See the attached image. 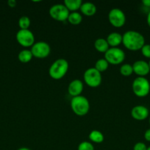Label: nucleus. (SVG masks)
Instances as JSON below:
<instances>
[{"mask_svg":"<svg viewBox=\"0 0 150 150\" xmlns=\"http://www.w3.org/2000/svg\"><path fill=\"white\" fill-rule=\"evenodd\" d=\"M122 44L129 51H139L145 45V38L137 31L129 30L122 35Z\"/></svg>","mask_w":150,"mask_h":150,"instance_id":"f257e3e1","label":"nucleus"},{"mask_svg":"<svg viewBox=\"0 0 150 150\" xmlns=\"http://www.w3.org/2000/svg\"><path fill=\"white\" fill-rule=\"evenodd\" d=\"M69 62L65 59H58L51 64L49 69V75L54 80L63 79L69 70Z\"/></svg>","mask_w":150,"mask_h":150,"instance_id":"f03ea898","label":"nucleus"},{"mask_svg":"<svg viewBox=\"0 0 150 150\" xmlns=\"http://www.w3.org/2000/svg\"><path fill=\"white\" fill-rule=\"evenodd\" d=\"M71 108L76 115L83 117L89 112L90 103L88 98L82 95L74 97L71 100Z\"/></svg>","mask_w":150,"mask_h":150,"instance_id":"7ed1b4c3","label":"nucleus"},{"mask_svg":"<svg viewBox=\"0 0 150 150\" xmlns=\"http://www.w3.org/2000/svg\"><path fill=\"white\" fill-rule=\"evenodd\" d=\"M132 92L138 98H145L150 92L149 81L146 77H137L132 84Z\"/></svg>","mask_w":150,"mask_h":150,"instance_id":"20e7f679","label":"nucleus"},{"mask_svg":"<svg viewBox=\"0 0 150 150\" xmlns=\"http://www.w3.org/2000/svg\"><path fill=\"white\" fill-rule=\"evenodd\" d=\"M84 82L91 88H96L100 86L102 81L101 73L94 67L87 69L83 75Z\"/></svg>","mask_w":150,"mask_h":150,"instance_id":"39448f33","label":"nucleus"},{"mask_svg":"<svg viewBox=\"0 0 150 150\" xmlns=\"http://www.w3.org/2000/svg\"><path fill=\"white\" fill-rule=\"evenodd\" d=\"M104 59L112 65L120 64L124 61L125 53L120 48H110L104 53Z\"/></svg>","mask_w":150,"mask_h":150,"instance_id":"423d86ee","label":"nucleus"},{"mask_svg":"<svg viewBox=\"0 0 150 150\" xmlns=\"http://www.w3.org/2000/svg\"><path fill=\"white\" fill-rule=\"evenodd\" d=\"M49 13L54 20L57 21H65L68 20L70 12L63 4H55L50 7Z\"/></svg>","mask_w":150,"mask_h":150,"instance_id":"0eeeda50","label":"nucleus"},{"mask_svg":"<svg viewBox=\"0 0 150 150\" xmlns=\"http://www.w3.org/2000/svg\"><path fill=\"white\" fill-rule=\"evenodd\" d=\"M19 45L24 48L32 47L35 43V35L29 29H19L16 35Z\"/></svg>","mask_w":150,"mask_h":150,"instance_id":"6e6552de","label":"nucleus"},{"mask_svg":"<svg viewBox=\"0 0 150 150\" xmlns=\"http://www.w3.org/2000/svg\"><path fill=\"white\" fill-rule=\"evenodd\" d=\"M33 57L37 59H45L51 53V47L44 41H39L34 43L30 49Z\"/></svg>","mask_w":150,"mask_h":150,"instance_id":"1a4fd4ad","label":"nucleus"},{"mask_svg":"<svg viewBox=\"0 0 150 150\" xmlns=\"http://www.w3.org/2000/svg\"><path fill=\"white\" fill-rule=\"evenodd\" d=\"M108 21L110 24L116 28L122 27L126 23V16L123 10L113 8L108 13Z\"/></svg>","mask_w":150,"mask_h":150,"instance_id":"9d476101","label":"nucleus"},{"mask_svg":"<svg viewBox=\"0 0 150 150\" xmlns=\"http://www.w3.org/2000/svg\"><path fill=\"white\" fill-rule=\"evenodd\" d=\"M132 65L133 68V73L136 74L138 77H145L150 73L149 63L144 60L135 61Z\"/></svg>","mask_w":150,"mask_h":150,"instance_id":"9b49d317","label":"nucleus"},{"mask_svg":"<svg viewBox=\"0 0 150 150\" xmlns=\"http://www.w3.org/2000/svg\"><path fill=\"white\" fill-rule=\"evenodd\" d=\"M149 116V111L144 105H135L131 110V117L137 121H143L146 120Z\"/></svg>","mask_w":150,"mask_h":150,"instance_id":"f8f14e48","label":"nucleus"},{"mask_svg":"<svg viewBox=\"0 0 150 150\" xmlns=\"http://www.w3.org/2000/svg\"><path fill=\"white\" fill-rule=\"evenodd\" d=\"M84 89L83 82L79 79H74L71 81L68 86V92L69 95L74 98L81 95Z\"/></svg>","mask_w":150,"mask_h":150,"instance_id":"ddd939ff","label":"nucleus"},{"mask_svg":"<svg viewBox=\"0 0 150 150\" xmlns=\"http://www.w3.org/2000/svg\"><path fill=\"white\" fill-rule=\"evenodd\" d=\"M79 10L81 12V14L90 17V16H93L96 14L97 9L96 6L94 3L88 1V2L82 3Z\"/></svg>","mask_w":150,"mask_h":150,"instance_id":"4468645a","label":"nucleus"},{"mask_svg":"<svg viewBox=\"0 0 150 150\" xmlns=\"http://www.w3.org/2000/svg\"><path fill=\"white\" fill-rule=\"evenodd\" d=\"M106 40L110 48H116L122 43V35L119 32H112L109 34Z\"/></svg>","mask_w":150,"mask_h":150,"instance_id":"2eb2a0df","label":"nucleus"},{"mask_svg":"<svg viewBox=\"0 0 150 150\" xmlns=\"http://www.w3.org/2000/svg\"><path fill=\"white\" fill-rule=\"evenodd\" d=\"M82 4V0H65L63 2V4L71 13L77 12V10L80 9Z\"/></svg>","mask_w":150,"mask_h":150,"instance_id":"dca6fc26","label":"nucleus"},{"mask_svg":"<svg viewBox=\"0 0 150 150\" xmlns=\"http://www.w3.org/2000/svg\"><path fill=\"white\" fill-rule=\"evenodd\" d=\"M94 48L100 53H105L110 48L107 41L104 38H98L94 42Z\"/></svg>","mask_w":150,"mask_h":150,"instance_id":"f3484780","label":"nucleus"},{"mask_svg":"<svg viewBox=\"0 0 150 150\" xmlns=\"http://www.w3.org/2000/svg\"><path fill=\"white\" fill-rule=\"evenodd\" d=\"M88 138L91 142L95 144H101L104 140V136L103 133L96 130H92L90 133Z\"/></svg>","mask_w":150,"mask_h":150,"instance_id":"a211bd4d","label":"nucleus"},{"mask_svg":"<svg viewBox=\"0 0 150 150\" xmlns=\"http://www.w3.org/2000/svg\"><path fill=\"white\" fill-rule=\"evenodd\" d=\"M32 58H33V56H32V54L30 50L29 49L21 50L19 53V55H18V59L22 63L29 62Z\"/></svg>","mask_w":150,"mask_h":150,"instance_id":"6ab92c4d","label":"nucleus"},{"mask_svg":"<svg viewBox=\"0 0 150 150\" xmlns=\"http://www.w3.org/2000/svg\"><path fill=\"white\" fill-rule=\"evenodd\" d=\"M67 21L71 25L76 26L82 23V16L81 13H79V12H72L69 14Z\"/></svg>","mask_w":150,"mask_h":150,"instance_id":"aec40b11","label":"nucleus"},{"mask_svg":"<svg viewBox=\"0 0 150 150\" xmlns=\"http://www.w3.org/2000/svg\"><path fill=\"white\" fill-rule=\"evenodd\" d=\"M109 64H110L107 62V61L104 58L99 59H98L96 62L94 68L96 69L99 72H100V73H103V72L106 71V70L108 69Z\"/></svg>","mask_w":150,"mask_h":150,"instance_id":"412c9836","label":"nucleus"},{"mask_svg":"<svg viewBox=\"0 0 150 150\" xmlns=\"http://www.w3.org/2000/svg\"><path fill=\"white\" fill-rule=\"evenodd\" d=\"M120 73L124 77H129L133 73L132 65L130 64H124L120 67Z\"/></svg>","mask_w":150,"mask_h":150,"instance_id":"4be33fe9","label":"nucleus"},{"mask_svg":"<svg viewBox=\"0 0 150 150\" xmlns=\"http://www.w3.org/2000/svg\"><path fill=\"white\" fill-rule=\"evenodd\" d=\"M31 24V21L28 16H24L19 18V26L20 29H29Z\"/></svg>","mask_w":150,"mask_h":150,"instance_id":"5701e85b","label":"nucleus"},{"mask_svg":"<svg viewBox=\"0 0 150 150\" xmlns=\"http://www.w3.org/2000/svg\"><path fill=\"white\" fill-rule=\"evenodd\" d=\"M77 150H94V146L91 142L85 141L78 145Z\"/></svg>","mask_w":150,"mask_h":150,"instance_id":"b1692460","label":"nucleus"},{"mask_svg":"<svg viewBox=\"0 0 150 150\" xmlns=\"http://www.w3.org/2000/svg\"><path fill=\"white\" fill-rule=\"evenodd\" d=\"M141 51L144 57L150 59V44H145L141 49Z\"/></svg>","mask_w":150,"mask_h":150,"instance_id":"393cba45","label":"nucleus"},{"mask_svg":"<svg viewBox=\"0 0 150 150\" xmlns=\"http://www.w3.org/2000/svg\"><path fill=\"white\" fill-rule=\"evenodd\" d=\"M148 146L144 142H138L133 146V150H147Z\"/></svg>","mask_w":150,"mask_h":150,"instance_id":"a878e982","label":"nucleus"},{"mask_svg":"<svg viewBox=\"0 0 150 150\" xmlns=\"http://www.w3.org/2000/svg\"><path fill=\"white\" fill-rule=\"evenodd\" d=\"M144 139L146 142H150V128L146 130V132L144 133Z\"/></svg>","mask_w":150,"mask_h":150,"instance_id":"bb28decb","label":"nucleus"},{"mask_svg":"<svg viewBox=\"0 0 150 150\" xmlns=\"http://www.w3.org/2000/svg\"><path fill=\"white\" fill-rule=\"evenodd\" d=\"M7 4H8L9 7H15L16 6V1H15V0H9L8 1H7Z\"/></svg>","mask_w":150,"mask_h":150,"instance_id":"cd10ccee","label":"nucleus"},{"mask_svg":"<svg viewBox=\"0 0 150 150\" xmlns=\"http://www.w3.org/2000/svg\"><path fill=\"white\" fill-rule=\"evenodd\" d=\"M142 4L144 7H149L150 8V0H143Z\"/></svg>","mask_w":150,"mask_h":150,"instance_id":"c85d7f7f","label":"nucleus"},{"mask_svg":"<svg viewBox=\"0 0 150 150\" xmlns=\"http://www.w3.org/2000/svg\"><path fill=\"white\" fill-rule=\"evenodd\" d=\"M146 22H147V24H148V26L150 27V11L149 12L148 14H147Z\"/></svg>","mask_w":150,"mask_h":150,"instance_id":"c756f323","label":"nucleus"},{"mask_svg":"<svg viewBox=\"0 0 150 150\" xmlns=\"http://www.w3.org/2000/svg\"><path fill=\"white\" fill-rule=\"evenodd\" d=\"M18 150H31V149H29V148H26V147H21Z\"/></svg>","mask_w":150,"mask_h":150,"instance_id":"7c9ffc66","label":"nucleus"},{"mask_svg":"<svg viewBox=\"0 0 150 150\" xmlns=\"http://www.w3.org/2000/svg\"><path fill=\"white\" fill-rule=\"evenodd\" d=\"M149 125H150V117H149Z\"/></svg>","mask_w":150,"mask_h":150,"instance_id":"2f4dec72","label":"nucleus"},{"mask_svg":"<svg viewBox=\"0 0 150 150\" xmlns=\"http://www.w3.org/2000/svg\"><path fill=\"white\" fill-rule=\"evenodd\" d=\"M147 150H150V146H148V147H147Z\"/></svg>","mask_w":150,"mask_h":150,"instance_id":"473e14b6","label":"nucleus"},{"mask_svg":"<svg viewBox=\"0 0 150 150\" xmlns=\"http://www.w3.org/2000/svg\"><path fill=\"white\" fill-rule=\"evenodd\" d=\"M149 69H150V60H149Z\"/></svg>","mask_w":150,"mask_h":150,"instance_id":"72a5a7b5","label":"nucleus"}]
</instances>
